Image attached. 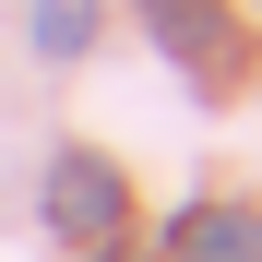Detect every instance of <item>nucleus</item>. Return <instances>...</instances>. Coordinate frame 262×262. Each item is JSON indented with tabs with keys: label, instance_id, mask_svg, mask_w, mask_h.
<instances>
[{
	"label": "nucleus",
	"instance_id": "1",
	"mask_svg": "<svg viewBox=\"0 0 262 262\" xmlns=\"http://www.w3.org/2000/svg\"><path fill=\"white\" fill-rule=\"evenodd\" d=\"M48 227H60V238H107V227H119V179H107L96 155H60V167H48Z\"/></svg>",
	"mask_w": 262,
	"mask_h": 262
},
{
	"label": "nucleus",
	"instance_id": "2",
	"mask_svg": "<svg viewBox=\"0 0 262 262\" xmlns=\"http://www.w3.org/2000/svg\"><path fill=\"white\" fill-rule=\"evenodd\" d=\"M179 262H262V214H227V203L191 214V227H179Z\"/></svg>",
	"mask_w": 262,
	"mask_h": 262
},
{
	"label": "nucleus",
	"instance_id": "3",
	"mask_svg": "<svg viewBox=\"0 0 262 262\" xmlns=\"http://www.w3.org/2000/svg\"><path fill=\"white\" fill-rule=\"evenodd\" d=\"M143 12H155V36H167V48H179V60H227V12H203V0H143Z\"/></svg>",
	"mask_w": 262,
	"mask_h": 262
},
{
	"label": "nucleus",
	"instance_id": "4",
	"mask_svg": "<svg viewBox=\"0 0 262 262\" xmlns=\"http://www.w3.org/2000/svg\"><path fill=\"white\" fill-rule=\"evenodd\" d=\"M83 36H96V0H36V48L48 60H72Z\"/></svg>",
	"mask_w": 262,
	"mask_h": 262
}]
</instances>
